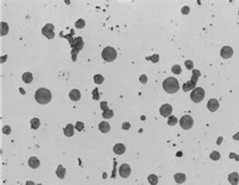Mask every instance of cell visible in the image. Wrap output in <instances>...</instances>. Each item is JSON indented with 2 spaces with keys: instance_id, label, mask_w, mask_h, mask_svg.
<instances>
[{
  "instance_id": "24",
  "label": "cell",
  "mask_w": 239,
  "mask_h": 185,
  "mask_svg": "<svg viewBox=\"0 0 239 185\" xmlns=\"http://www.w3.org/2000/svg\"><path fill=\"white\" fill-rule=\"evenodd\" d=\"M9 32V28H8V24H6V22H1V36H6L7 34H8Z\"/></svg>"
},
{
  "instance_id": "9",
  "label": "cell",
  "mask_w": 239,
  "mask_h": 185,
  "mask_svg": "<svg viewBox=\"0 0 239 185\" xmlns=\"http://www.w3.org/2000/svg\"><path fill=\"white\" fill-rule=\"evenodd\" d=\"M172 112H173V107H172L171 104H164L160 106V113L162 116L164 117H169L171 116Z\"/></svg>"
},
{
  "instance_id": "10",
  "label": "cell",
  "mask_w": 239,
  "mask_h": 185,
  "mask_svg": "<svg viewBox=\"0 0 239 185\" xmlns=\"http://www.w3.org/2000/svg\"><path fill=\"white\" fill-rule=\"evenodd\" d=\"M131 173V168L128 164H122L119 167V175L122 178H127Z\"/></svg>"
},
{
  "instance_id": "13",
  "label": "cell",
  "mask_w": 239,
  "mask_h": 185,
  "mask_svg": "<svg viewBox=\"0 0 239 185\" xmlns=\"http://www.w3.org/2000/svg\"><path fill=\"white\" fill-rule=\"evenodd\" d=\"M126 151V147L123 145V144H116L115 146L113 147V152L116 154V155H122L124 154Z\"/></svg>"
},
{
  "instance_id": "4",
  "label": "cell",
  "mask_w": 239,
  "mask_h": 185,
  "mask_svg": "<svg viewBox=\"0 0 239 185\" xmlns=\"http://www.w3.org/2000/svg\"><path fill=\"white\" fill-rule=\"evenodd\" d=\"M102 56L103 60L106 62H113L114 60L117 58V52L114 48L112 47H106L104 48V50L102 51Z\"/></svg>"
},
{
  "instance_id": "30",
  "label": "cell",
  "mask_w": 239,
  "mask_h": 185,
  "mask_svg": "<svg viewBox=\"0 0 239 185\" xmlns=\"http://www.w3.org/2000/svg\"><path fill=\"white\" fill-rule=\"evenodd\" d=\"M75 128L78 131V132H82V131L84 130V123L82 122V121H77V123H76V126H75Z\"/></svg>"
},
{
  "instance_id": "19",
  "label": "cell",
  "mask_w": 239,
  "mask_h": 185,
  "mask_svg": "<svg viewBox=\"0 0 239 185\" xmlns=\"http://www.w3.org/2000/svg\"><path fill=\"white\" fill-rule=\"evenodd\" d=\"M174 178H175V181L178 184H182V183H184L186 181V175L184 174V173H177V174H175Z\"/></svg>"
},
{
  "instance_id": "8",
  "label": "cell",
  "mask_w": 239,
  "mask_h": 185,
  "mask_svg": "<svg viewBox=\"0 0 239 185\" xmlns=\"http://www.w3.org/2000/svg\"><path fill=\"white\" fill-rule=\"evenodd\" d=\"M100 107H101V109H102V111H103L102 115H103V117H104L105 119L111 118V117L114 115L113 110L109 108L108 104H107L106 101H102V102H101V103H100Z\"/></svg>"
},
{
  "instance_id": "37",
  "label": "cell",
  "mask_w": 239,
  "mask_h": 185,
  "mask_svg": "<svg viewBox=\"0 0 239 185\" xmlns=\"http://www.w3.org/2000/svg\"><path fill=\"white\" fill-rule=\"evenodd\" d=\"M122 128H123V130H129V128H130V124H129V123H125V122H124L123 124H122Z\"/></svg>"
},
{
  "instance_id": "22",
  "label": "cell",
  "mask_w": 239,
  "mask_h": 185,
  "mask_svg": "<svg viewBox=\"0 0 239 185\" xmlns=\"http://www.w3.org/2000/svg\"><path fill=\"white\" fill-rule=\"evenodd\" d=\"M39 126H41V121H39V118L34 117V118H32L30 120V126H31L32 130H37L39 128Z\"/></svg>"
},
{
  "instance_id": "36",
  "label": "cell",
  "mask_w": 239,
  "mask_h": 185,
  "mask_svg": "<svg viewBox=\"0 0 239 185\" xmlns=\"http://www.w3.org/2000/svg\"><path fill=\"white\" fill-rule=\"evenodd\" d=\"M158 59H160V57H158V55H154V57H152V58H148V60H152V62H158Z\"/></svg>"
},
{
  "instance_id": "39",
  "label": "cell",
  "mask_w": 239,
  "mask_h": 185,
  "mask_svg": "<svg viewBox=\"0 0 239 185\" xmlns=\"http://www.w3.org/2000/svg\"><path fill=\"white\" fill-rule=\"evenodd\" d=\"M25 184L26 185H35V183H34L33 181H26Z\"/></svg>"
},
{
  "instance_id": "6",
  "label": "cell",
  "mask_w": 239,
  "mask_h": 185,
  "mask_svg": "<svg viewBox=\"0 0 239 185\" xmlns=\"http://www.w3.org/2000/svg\"><path fill=\"white\" fill-rule=\"evenodd\" d=\"M179 121H180L181 126L184 128V130H190V128H192L193 126H194L193 117L189 114H186V115H184V116H182Z\"/></svg>"
},
{
  "instance_id": "12",
  "label": "cell",
  "mask_w": 239,
  "mask_h": 185,
  "mask_svg": "<svg viewBox=\"0 0 239 185\" xmlns=\"http://www.w3.org/2000/svg\"><path fill=\"white\" fill-rule=\"evenodd\" d=\"M207 107H208V109H209L210 111H212V112H215V111L217 110L218 108H219V101H218L217 99H215V98H211V99L208 101Z\"/></svg>"
},
{
  "instance_id": "25",
  "label": "cell",
  "mask_w": 239,
  "mask_h": 185,
  "mask_svg": "<svg viewBox=\"0 0 239 185\" xmlns=\"http://www.w3.org/2000/svg\"><path fill=\"white\" fill-rule=\"evenodd\" d=\"M94 82L96 84H102L103 82H104V77L102 76V75H100V74H96V75H94Z\"/></svg>"
},
{
  "instance_id": "35",
  "label": "cell",
  "mask_w": 239,
  "mask_h": 185,
  "mask_svg": "<svg viewBox=\"0 0 239 185\" xmlns=\"http://www.w3.org/2000/svg\"><path fill=\"white\" fill-rule=\"evenodd\" d=\"M139 80H140L141 83H146V81H148V77L145 76V75H142V76L139 77Z\"/></svg>"
},
{
  "instance_id": "21",
  "label": "cell",
  "mask_w": 239,
  "mask_h": 185,
  "mask_svg": "<svg viewBox=\"0 0 239 185\" xmlns=\"http://www.w3.org/2000/svg\"><path fill=\"white\" fill-rule=\"evenodd\" d=\"M56 174H57V176H58L60 179H64L65 176H66V169H65L64 167L62 166V165H59L58 169H57Z\"/></svg>"
},
{
  "instance_id": "11",
  "label": "cell",
  "mask_w": 239,
  "mask_h": 185,
  "mask_svg": "<svg viewBox=\"0 0 239 185\" xmlns=\"http://www.w3.org/2000/svg\"><path fill=\"white\" fill-rule=\"evenodd\" d=\"M220 55L223 59H230L231 57L233 56V49L229 46H225L221 49V52H220Z\"/></svg>"
},
{
  "instance_id": "5",
  "label": "cell",
  "mask_w": 239,
  "mask_h": 185,
  "mask_svg": "<svg viewBox=\"0 0 239 185\" xmlns=\"http://www.w3.org/2000/svg\"><path fill=\"white\" fill-rule=\"evenodd\" d=\"M205 97V90L202 87H197L191 93V99L195 102V103H200Z\"/></svg>"
},
{
  "instance_id": "29",
  "label": "cell",
  "mask_w": 239,
  "mask_h": 185,
  "mask_svg": "<svg viewBox=\"0 0 239 185\" xmlns=\"http://www.w3.org/2000/svg\"><path fill=\"white\" fill-rule=\"evenodd\" d=\"M75 26H76V28H83L84 26H85V20L82 19V18L78 19L77 22H76Z\"/></svg>"
},
{
  "instance_id": "14",
  "label": "cell",
  "mask_w": 239,
  "mask_h": 185,
  "mask_svg": "<svg viewBox=\"0 0 239 185\" xmlns=\"http://www.w3.org/2000/svg\"><path fill=\"white\" fill-rule=\"evenodd\" d=\"M39 165H41V162H39V160L36 157H30L29 159H28V166H29L30 168L36 169V168H39Z\"/></svg>"
},
{
  "instance_id": "16",
  "label": "cell",
  "mask_w": 239,
  "mask_h": 185,
  "mask_svg": "<svg viewBox=\"0 0 239 185\" xmlns=\"http://www.w3.org/2000/svg\"><path fill=\"white\" fill-rule=\"evenodd\" d=\"M228 181L231 183V185H238L239 182V174L237 172H233L229 174Z\"/></svg>"
},
{
  "instance_id": "38",
  "label": "cell",
  "mask_w": 239,
  "mask_h": 185,
  "mask_svg": "<svg viewBox=\"0 0 239 185\" xmlns=\"http://www.w3.org/2000/svg\"><path fill=\"white\" fill-rule=\"evenodd\" d=\"M233 139H234L235 141H238V140H239V133H237V134H235L234 136H233Z\"/></svg>"
},
{
  "instance_id": "23",
  "label": "cell",
  "mask_w": 239,
  "mask_h": 185,
  "mask_svg": "<svg viewBox=\"0 0 239 185\" xmlns=\"http://www.w3.org/2000/svg\"><path fill=\"white\" fill-rule=\"evenodd\" d=\"M148 182L150 183V185H156L158 183V177L154 174H150V176L148 177Z\"/></svg>"
},
{
  "instance_id": "18",
  "label": "cell",
  "mask_w": 239,
  "mask_h": 185,
  "mask_svg": "<svg viewBox=\"0 0 239 185\" xmlns=\"http://www.w3.org/2000/svg\"><path fill=\"white\" fill-rule=\"evenodd\" d=\"M110 124H109L108 121H102V122L99 123V130H100V132L104 133V134H106V133H108L109 131H110Z\"/></svg>"
},
{
  "instance_id": "32",
  "label": "cell",
  "mask_w": 239,
  "mask_h": 185,
  "mask_svg": "<svg viewBox=\"0 0 239 185\" xmlns=\"http://www.w3.org/2000/svg\"><path fill=\"white\" fill-rule=\"evenodd\" d=\"M2 132H3V134H5V135H9L11 133L10 126H3V128H2Z\"/></svg>"
},
{
  "instance_id": "15",
  "label": "cell",
  "mask_w": 239,
  "mask_h": 185,
  "mask_svg": "<svg viewBox=\"0 0 239 185\" xmlns=\"http://www.w3.org/2000/svg\"><path fill=\"white\" fill-rule=\"evenodd\" d=\"M74 132H75V126H73L72 123H69V124H67L66 128H64V134L66 137H73L74 136Z\"/></svg>"
},
{
  "instance_id": "33",
  "label": "cell",
  "mask_w": 239,
  "mask_h": 185,
  "mask_svg": "<svg viewBox=\"0 0 239 185\" xmlns=\"http://www.w3.org/2000/svg\"><path fill=\"white\" fill-rule=\"evenodd\" d=\"M182 13H183V14H185V15L189 14V13H190V7H189V6H184L183 8H182Z\"/></svg>"
},
{
  "instance_id": "1",
  "label": "cell",
  "mask_w": 239,
  "mask_h": 185,
  "mask_svg": "<svg viewBox=\"0 0 239 185\" xmlns=\"http://www.w3.org/2000/svg\"><path fill=\"white\" fill-rule=\"evenodd\" d=\"M162 88L166 92L170 94H174L176 92L179 91L180 89V84L179 81L175 78V77H169L164 81L162 83Z\"/></svg>"
},
{
  "instance_id": "34",
  "label": "cell",
  "mask_w": 239,
  "mask_h": 185,
  "mask_svg": "<svg viewBox=\"0 0 239 185\" xmlns=\"http://www.w3.org/2000/svg\"><path fill=\"white\" fill-rule=\"evenodd\" d=\"M93 98H94L95 100H99V93H98V89L97 88H95L94 90H93Z\"/></svg>"
},
{
  "instance_id": "28",
  "label": "cell",
  "mask_w": 239,
  "mask_h": 185,
  "mask_svg": "<svg viewBox=\"0 0 239 185\" xmlns=\"http://www.w3.org/2000/svg\"><path fill=\"white\" fill-rule=\"evenodd\" d=\"M172 72L174 73V74H177V75H180L182 73V68L180 65H175V66L172 68Z\"/></svg>"
},
{
  "instance_id": "31",
  "label": "cell",
  "mask_w": 239,
  "mask_h": 185,
  "mask_svg": "<svg viewBox=\"0 0 239 185\" xmlns=\"http://www.w3.org/2000/svg\"><path fill=\"white\" fill-rule=\"evenodd\" d=\"M185 66H186V68L188 69V70H192L193 67H194V64H193V62L191 61V60H187V61L185 62Z\"/></svg>"
},
{
  "instance_id": "40",
  "label": "cell",
  "mask_w": 239,
  "mask_h": 185,
  "mask_svg": "<svg viewBox=\"0 0 239 185\" xmlns=\"http://www.w3.org/2000/svg\"><path fill=\"white\" fill-rule=\"evenodd\" d=\"M36 185H43V184H36Z\"/></svg>"
},
{
  "instance_id": "20",
  "label": "cell",
  "mask_w": 239,
  "mask_h": 185,
  "mask_svg": "<svg viewBox=\"0 0 239 185\" xmlns=\"http://www.w3.org/2000/svg\"><path fill=\"white\" fill-rule=\"evenodd\" d=\"M22 80H23L24 83H31L32 80H33V76H32L31 73L29 72H26V73H23V75H22Z\"/></svg>"
},
{
  "instance_id": "17",
  "label": "cell",
  "mask_w": 239,
  "mask_h": 185,
  "mask_svg": "<svg viewBox=\"0 0 239 185\" xmlns=\"http://www.w3.org/2000/svg\"><path fill=\"white\" fill-rule=\"evenodd\" d=\"M69 96H70V99L73 100V101H78V100L81 99V93L78 89H73L69 93Z\"/></svg>"
},
{
  "instance_id": "2",
  "label": "cell",
  "mask_w": 239,
  "mask_h": 185,
  "mask_svg": "<svg viewBox=\"0 0 239 185\" xmlns=\"http://www.w3.org/2000/svg\"><path fill=\"white\" fill-rule=\"evenodd\" d=\"M34 98L39 104H47L51 100V93L47 88H39L36 90Z\"/></svg>"
},
{
  "instance_id": "3",
  "label": "cell",
  "mask_w": 239,
  "mask_h": 185,
  "mask_svg": "<svg viewBox=\"0 0 239 185\" xmlns=\"http://www.w3.org/2000/svg\"><path fill=\"white\" fill-rule=\"evenodd\" d=\"M66 38H69V42H70L71 47H72V55L74 56L73 60L75 61L77 53L81 51V50L83 49V47H84L83 38H82L81 36H78V38H70V36H66Z\"/></svg>"
},
{
  "instance_id": "7",
  "label": "cell",
  "mask_w": 239,
  "mask_h": 185,
  "mask_svg": "<svg viewBox=\"0 0 239 185\" xmlns=\"http://www.w3.org/2000/svg\"><path fill=\"white\" fill-rule=\"evenodd\" d=\"M55 26H53V24H47L41 30V34L47 38L49 40H53L55 38Z\"/></svg>"
},
{
  "instance_id": "26",
  "label": "cell",
  "mask_w": 239,
  "mask_h": 185,
  "mask_svg": "<svg viewBox=\"0 0 239 185\" xmlns=\"http://www.w3.org/2000/svg\"><path fill=\"white\" fill-rule=\"evenodd\" d=\"M220 153L219 152H217V151H213L211 154H210V158H211L213 161H218V160L220 159Z\"/></svg>"
},
{
  "instance_id": "27",
  "label": "cell",
  "mask_w": 239,
  "mask_h": 185,
  "mask_svg": "<svg viewBox=\"0 0 239 185\" xmlns=\"http://www.w3.org/2000/svg\"><path fill=\"white\" fill-rule=\"evenodd\" d=\"M177 122H178L177 117L174 116V115H171V116H169V119H168V124H169V126H175Z\"/></svg>"
}]
</instances>
